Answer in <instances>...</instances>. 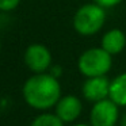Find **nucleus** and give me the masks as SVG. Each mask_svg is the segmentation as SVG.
<instances>
[{"instance_id": "12", "label": "nucleus", "mask_w": 126, "mask_h": 126, "mask_svg": "<svg viewBox=\"0 0 126 126\" xmlns=\"http://www.w3.org/2000/svg\"><path fill=\"white\" fill-rule=\"evenodd\" d=\"M94 1L103 8H110V7H115L117 4H119L122 0H94Z\"/></svg>"}, {"instance_id": "16", "label": "nucleus", "mask_w": 126, "mask_h": 126, "mask_svg": "<svg viewBox=\"0 0 126 126\" xmlns=\"http://www.w3.org/2000/svg\"><path fill=\"white\" fill-rule=\"evenodd\" d=\"M0 50H1V42H0Z\"/></svg>"}, {"instance_id": "11", "label": "nucleus", "mask_w": 126, "mask_h": 126, "mask_svg": "<svg viewBox=\"0 0 126 126\" xmlns=\"http://www.w3.org/2000/svg\"><path fill=\"white\" fill-rule=\"evenodd\" d=\"M20 0H0V11H12L19 6Z\"/></svg>"}, {"instance_id": "3", "label": "nucleus", "mask_w": 126, "mask_h": 126, "mask_svg": "<svg viewBox=\"0 0 126 126\" xmlns=\"http://www.w3.org/2000/svg\"><path fill=\"white\" fill-rule=\"evenodd\" d=\"M112 56L109 54L102 47L88 49L79 57L77 66L81 75L85 77H98L106 76L112 65Z\"/></svg>"}, {"instance_id": "2", "label": "nucleus", "mask_w": 126, "mask_h": 126, "mask_svg": "<svg viewBox=\"0 0 126 126\" xmlns=\"http://www.w3.org/2000/svg\"><path fill=\"white\" fill-rule=\"evenodd\" d=\"M106 20V11L99 4H85L80 7L73 16V27L81 35L99 33Z\"/></svg>"}, {"instance_id": "7", "label": "nucleus", "mask_w": 126, "mask_h": 126, "mask_svg": "<svg viewBox=\"0 0 126 126\" xmlns=\"http://www.w3.org/2000/svg\"><path fill=\"white\" fill-rule=\"evenodd\" d=\"M81 100L75 95H65L61 96L58 103L56 104L54 114L63 121L64 123L75 122L81 114Z\"/></svg>"}, {"instance_id": "8", "label": "nucleus", "mask_w": 126, "mask_h": 126, "mask_svg": "<svg viewBox=\"0 0 126 126\" xmlns=\"http://www.w3.org/2000/svg\"><path fill=\"white\" fill-rule=\"evenodd\" d=\"M126 46V37L122 30L112 29L109 30L102 38V49H104L109 54L114 56L121 53Z\"/></svg>"}, {"instance_id": "10", "label": "nucleus", "mask_w": 126, "mask_h": 126, "mask_svg": "<svg viewBox=\"0 0 126 126\" xmlns=\"http://www.w3.org/2000/svg\"><path fill=\"white\" fill-rule=\"evenodd\" d=\"M30 126H64V122L56 114H41L33 119Z\"/></svg>"}, {"instance_id": "14", "label": "nucleus", "mask_w": 126, "mask_h": 126, "mask_svg": "<svg viewBox=\"0 0 126 126\" xmlns=\"http://www.w3.org/2000/svg\"><path fill=\"white\" fill-rule=\"evenodd\" d=\"M119 125L121 126H126V112L123 114V117L119 119Z\"/></svg>"}, {"instance_id": "9", "label": "nucleus", "mask_w": 126, "mask_h": 126, "mask_svg": "<svg viewBox=\"0 0 126 126\" xmlns=\"http://www.w3.org/2000/svg\"><path fill=\"white\" fill-rule=\"evenodd\" d=\"M109 99H111L118 107H126V72L112 79Z\"/></svg>"}, {"instance_id": "6", "label": "nucleus", "mask_w": 126, "mask_h": 126, "mask_svg": "<svg viewBox=\"0 0 126 126\" xmlns=\"http://www.w3.org/2000/svg\"><path fill=\"white\" fill-rule=\"evenodd\" d=\"M110 84L111 81L106 76L88 77L81 88L83 96L85 100L91 103H98L100 100H104L110 95Z\"/></svg>"}, {"instance_id": "1", "label": "nucleus", "mask_w": 126, "mask_h": 126, "mask_svg": "<svg viewBox=\"0 0 126 126\" xmlns=\"http://www.w3.org/2000/svg\"><path fill=\"white\" fill-rule=\"evenodd\" d=\"M22 92L30 107L35 110H47L56 107L61 99V85L57 77L50 73H37L26 80Z\"/></svg>"}, {"instance_id": "5", "label": "nucleus", "mask_w": 126, "mask_h": 126, "mask_svg": "<svg viewBox=\"0 0 126 126\" xmlns=\"http://www.w3.org/2000/svg\"><path fill=\"white\" fill-rule=\"evenodd\" d=\"M25 64L34 75L46 73L52 65L50 50L42 44H31L25 52Z\"/></svg>"}, {"instance_id": "15", "label": "nucleus", "mask_w": 126, "mask_h": 126, "mask_svg": "<svg viewBox=\"0 0 126 126\" xmlns=\"http://www.w3.org/2000/svg\"><path fill=\"white\" fill-rule=\"evenodd\" d=\"M73 126H91V125H84V123H77V125H73Z\"/></svg>"}, {"instance_id": "13", "label": "nucleus", "mask_w": 126, "mask_h": 126, "mask_svg": "<svg viewBox=\"0 0 126 126\" xmlns=\"http://www.w3.org/2000/svg\"><path fill=\"white\" fill-rule=\"evenodd\" d=\"M52 76H54V77H60V75H61V68H57V66H54V68H52V71L49 72Z\"/></svg>"}, {"instance_id": "4", "label": "nucleus", "mask_w": 126, "mask_h": 126, "mask_svg": "<svg viewBox=\"0 0 126 126\" xmlns=\"http://www.w3.org/2000/svg\"><path fill=\"white\" fill-rule=\"evenodd\" d=\"M119 121L118 106L111 99H104L94 103L90 114L91 126H115Z\"/></svg>"}]
</instances>
